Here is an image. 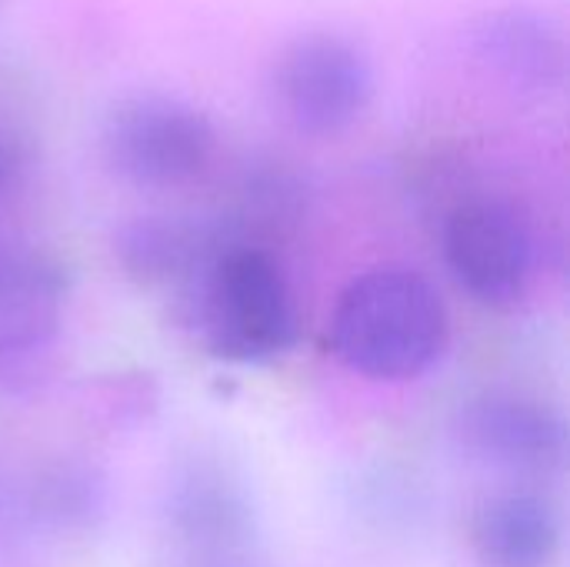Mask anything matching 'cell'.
Wrapping results in <instances>:
<instances>
[{
    "label": "cell",
    "instance_id": "9",
    "mask_svg": "<svg viewBox=\"0 0 570 567\" xmlns=\"http://www.w3.org/2000/svg\"><path fill=\"white\" fill-rule=\"evenodd\" d=\"M167 515L177 541L200 558L230 555L250 538V505L214 458H194L180 468L170 485Z\"/></svg>",
    "mask_w": 570,
    "mask_h": 567
},
{
    "label": "cell",
    "instance_id": "12",
    "mask_svg": "<svg viewBox=\"0 0 570 567\" xmlns=\"http://www.w3.org/2000/svg\"><path fill=\"white\" fill-rule=\"evenodd\" d=\"M304 214V180L284 160H250L230 194L227 211L217 217L227 244L274 251Z\"/></svg>",
    "mask_w": 570,
    "mask_h": 567
},
{
    "label": "cell",
    "instance_id": "14",
    "mask_svg": "<svg viewBox=\"0 0 570 567\" xmlns=\"http://www.w3.org/2000/svg\"><path fill=\"white\" fill-rule=\"evenodd\" d=\"M27 177V147L20 134L0 120V204H7Z\"/></svg>",
    "mask_w": 570,
    "mask_h": 567
},
{
    "label": "cell",
    "instance_id": "10",
    "mask_svg": "<svg viewBox=\"0 0 570 567\" xmlns=\"http://www.w3.org/2000/svg\"><path fill=\"white\" fill-rule=\"evenodd\" d=\"M468 545L484 567H548L561 548V518L534 491H498L471 511Z\"/></svg>",
    "mask_w": 570,
    "mask_h": 567
},
{
    "label": "cell",
    "instance_id": "3",
    "mask_svg": "<svg viewBox=\"0 0 570 567\" xmlns=\"http://www.w3.org/2000/svg\"><path fill=\"white\" fill-rule=\"evenodd\" d=\"M214 150V124L177 97H127L104 124L107 164L137 187H184L210 167Z\"/></svg>",
    "mask_w": 570,
    "mask_h": 567
},
{
    "label": "cell",
    "instance_id": "1",
    "mask_svg": "<svg viewBox=\"0 0 570 567\" xmlns=\"http://www.w3.org/2000/svg\"><path fill=\"white\" fill-rule=\"evenodd\" d=\"M451 321L438 287L407 267L354 277L327 321L331 354L371 381H414L448 348Z\"/></svg>",
    "mask_w": 570,
    "mask_h": 567
},
{
    "label": "cell",
    "instance_id": "11",
    "mask_svg": "<svg viewBox=\"0 0 570 567\" xmlns=\"http://www.w3.org/2000/svg\"><path fill=\"white\" fill-rule=\"evenodd\" d=\"M478 53L524 87H551L564 74V37L531 7H498L474 23Z\"/></svg>",
    "mask_w": 570,
    "mask_h": 567
},
{
    "label": "cell",
    "instance_id": "13",
    "mask_svg": "<svg viewBox=\"0 0 570 567\" xmlns=\"http://www.w3.org/2000/svg\"><path fill=\"white\" fill-rule=\"evenodd\" d=\"M100 485L73 465L50 468L33 488V508L57 528H83L100 511Z\"/></svg>",
    "mask_w": 570,
    "mask_h": 567
},
{
    "label": "cell",
    "instance_id": "8",
    "mask_svg": "<svg viewBox=\"0 0 570 567\" xmlns=\"http://www.w3.org/2000/svg\"><path fill=\"white\" fill-rule=\"evenodd\" d=\"M227 244L217 221L187 214H144L117 231L114 254L124 274L140 287L184 294L210 257Z\"/></svg>",
    "mask_w": 570,
    "mask_h": 567
},
{
    "label": "cell",
    "instance_id": "2",
    "mask_svg": "<svg viewBox=\"0 0 570 567\" xmlns=\"http://www.w3.org/2000/svg\"><path fill=\"white\" fill-rule=\"evenodd\" d=\"M210 354L257 364L297 341V304L274 251L224 244L180 294Z\"/></svg>",
    "mask_w": 570,
    "mask_h": 567
},
{
    "label": "cell",
    "instance_id": "5",
    "mask_svg": "<svg viewBox=\"0 0 570 567\" xmlns=\"http://www.w3.org/2000/svg\"><path fill=\"white\" fill-rule=\"evenodd\" d=\"M444 257L458 284L494 311L518 307L534 277V237L524 217L491 197L451 211L444 224Z\"/></svg>",
    "mask_w": 570,
    "mask_h": 567
},
{
    "label": "cell",
    "instance_id": "7",
    "mask_svg": "<svg viewBox=\"0 0 570 567\" xmlns=\"http://www.w3.org/2000/svg\"><path fill=\"white\" fill-rule=\"evenodd\" d=\"M464 444L508 471H551L564 461V421L544 401L524 394H484L461 414Z\"/></svg>",
    "mask_w": 570,
    "mask_h": 567
},
{
    "label": "cell",
    "instance_id": "6",
    "mask_svg": "<svg viewBox=\"0 0 570 567\" xmlns=\"http://www.w3.org/2000/svg\"><path fill=\"white\" fill-rule=\"evenodd\" d=\"M67 274L40 244L0 237V374L13 378L43 358L60 331Z\"/></svg>",
    "mask_w": 570,
    "mask_h": 567
},
{
    "label": "cell",
    "instance_id": "4",
    "mask_svg": "<svg viewBox=\"0 0 570 567\" xmlns=\"http://www.w3.org/2000/svg\"><path fill=\"white\" fill-rule=\"evenodd\" d=\"M274 94L297 130L327 137L364 114L374 94V67L354 40L331 30H311L281 50Z\"/></svg>",
    "mask_w": 570,
    "mask_h": 567
}]
</instances>
